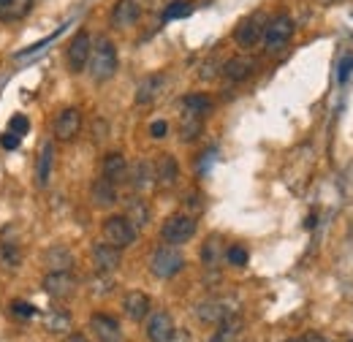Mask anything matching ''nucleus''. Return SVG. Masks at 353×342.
Masks as SVG:
<instances>
[{
	"label": "nucleus",
	"mask_w": 353,
	"mask_h": 342,
	"mask_svg": "<svg viewBox=\"0 0 353 342\" xmlns=\"http://www.w3.org/2000/svg\"><path fill=\"white\" fill-rule=\"evenodd\" d=\"M117 66H120V60H117L114 43L109 41V39H101V41L92 46V52H90V63H88L90 77L95 82H109L117 74Z\"/></svg>",
	"instance_id": "obj_1"
},
{
	"label": "nucleus",
	"mask_w": 353,
	"mask_h": 342,
	"mask_svg": "<svg viewBox=\"0 0 353 342\" xmlns=\"http://www.w3.org/2000/svg\"><path fill=\"white\" fill-rule=\"evenodd\" d=\"M182 269H185V256L179 253L176 245H161L150 258V272L161 280H172Z\"/></svg>",
	"instance_id": "obj_2"
},
{
	"label": "nucleus",
	"mask_w": 353,
	"mask_h": 342,
	"mask_svg": "<svg viewBox=\"0 0 353 342\" xmlns=\"http://www.w3.org/2000/svg\"><path fill=\"white\" fill-rule=\"evenodd\" d=\"M103 242H106V245H114V248H120V250L131 248L133 242H136V228H133V223L125 214H112V217H106V220H103Z\"/></svg>",
	"instance_id": "obj_3"
},
{
	"label": "nucleus",
	"mask_w": 353,
	"mask_h": 342,
	"mask_svg": "<svg viewBox=\"0 0 353 342\" xmlns=\"http://www.w3.org/2000/svg\"><path fill=\"white\" fill-rule=\"evenodd\" d=\"M196 228H199L196 217H190V214H172V217L163 223V228H161V239H163L166 245H176V248H179V245H185V242L193 239Z\"/></svg>",
	"instance_id": "obj_4"
},
{
	"label": "nucleus",
	"mask_w": 353,
	"mask_h": 342,
	"mask_svg": "<svg viewBox=\"0 0 353 342\" xmlns=\"http://www.w3.org/2000/svg\"><path fill=\"white\" fill-rule=\"evenodd\" d=\"M294 30H296L294 19H291L288 14H277V17L264 28L266 52H280V49H285L288 41L294 39Z\"/></svg>",
	"instance_id": "obj_5"
},
{
	"label": "nucleus",
	"mask_w": 353,
	"mask_h": 342,
	"mask_svg": "<svg viewBox=\"0 0 353 342\" xmlns=\"http://www.w3.org/2000/svg\"><path fill=\"white\" fill-rule=\"evenodd\" d=\"M44 291L52 296V299H71L79 288V280L71 274V272H46L44 277Z\"/></svg>",
	"instance_id": "obj_6"
},
{
	"label": "nucleus",
	"mask_w": 353,
	"mask_h": 342,
	"mask_svg": "<svg viewBox=\"0 0 353 342\" xmlns=\"http://www.w3.org/2000/svg\"><path fill=\"white\" fill-rule=\"evenodd\" d=\"M90 52H92V41H90V36L85 30H79V33L71 39L68 49H65V63H68V68H71L74 74H82V71L88 68Z\"/></svg>",
	"instance_id": "obj_7"
},
{
	"label": "nucleus",
	"mask_w": 353,
	"mask_h": 342,
	"mask_svg": "<svg viewBox=\"0 0 353 342\" xmlns=\"http://www.w3.org/2000/svg\"><path fill=\"white\" fill-rule=\"evenodd\" d=\"M90 329L92 334L98 337V342H125L123 334V326L114 315H106V312H92L90 315Z\"/></svg>",
	"instance_id": "obj_8"
},
{
	"label": "nucleus",
	"mask_w": 353,
	"mask_h": 342,
	"mask_svg": "<svg viewBox=\"0 0 353 342\" xmlns=\"http://www.w3.org/2000/svg\"><path fill=\"white\" fill-rule=\"evenodd\" d=\"M54 139L57 141H74L82 130V112L77 106H68L63 109L57 117H54Z\"/></svg>",
	"instance_id": "obj_9"
},
{
	"label": "nucleus",
	"mask_w": 353,
	"mask_h": 342,
	"mask_svg": "<svg viewBox=\"0 0 353 342\" xmlns=\"http://www.w3.org/2000/svg\"><path fill=\"white\" fill-rule=\"evenodd\" d=\"M176 334L174 318L166 310H158L147 321V340L150 342H172Z\"/></svg>",
	"instance_id": "obj_10"
},
{
	"label": "nucleus",
	"mask_w": 353,
	"mask_h": 342,
	"mask_svg": "<svg viewBox=\"0 0 353 342\" xmlns=\"http://www.w3.org/2000/svg\"><path fill=\"white\" fill-rule=\"evenodd\" d=\"M196 315L201 323H210V326H221L223 321L234 318V307L225 299H207L196 307Z\"/></svg>",
	"instance_id": "obj_11"
},
{
	"label": "nucleus",
	"mask_w": 353,
	"mask_h": 342,
	"mask_svg": "<svg viewBox=\"0 0 353 342\" xmlns=\"http://www.w3.org/2000/svg\"><path fill=\"white\" fill-rule=\"evenodd\" d=\"M264 19L256 14V17H248V19H242L239 25H236V30H234V41L239 43L242 49H250V46H256V43L264 39Z\"/></svg>",
	"instance_id": "obj_12"
},
{
	"label": "nucleus",
	"mask_w": 353,
	"mask_h": 342,
	"mask_svg": "<svg viewBox=\"0 0 353 342\" xmlns=\"http://www.w3.org/2000/svg\"><path fill=\"white\" fill-rule=\"evenodd\" d=\"M92 263H95V269H98L101 274L114 272V269L123 263V250H120V248H114V245L101 242V245H95V248H92Z\"/></svg>",
	"instance_id": "obj_13"
},
{
	"label": "nucleus",
	"mask_w": 353,
	"mask_h": 342,
	"mask_svg": "<svg viewBox=\"0 0 353 342\" xmlns=\"http://www.w3.org/2000/svg\"><path fill=\"white\" fill-rule=\"evenodd\" d=\"M90 199H92V204H95V207L109 210V207H114V204H117V185H114V182H109L106 177H98V179L90 185Z\"/></svg>",
	"instance_id": "obj_14"
},
{
	"label": "nucleus",
	"mask_w": 353,
	"mask_h": 342,
	"mask_svg": "<svg viewBox=\"0 0 353 342\" xmlns=\"http://www.w3.org/2000/svg\"><path fill=\"white\" fill-rule=\"evenodd\" d=\"M52 171H54V141L49 139V141L41 144L39 158H36V185H39V188H46V185H49Z\"/></svg>",
	"instance_id": "obj_15"
},
{
	"label": "nucleus",
	"mask_w": 353,
	"mask_h": 342,
	"mask_svg": "<svg viewBox=\"0 0 353 342\" xmlns=\"http://www.w3.org/2000/svg\"><path fill=\"white\" fill-rule=\"evenodd\" d=\"M139 14H141V8H139L136 0H117L114 8H112V25H114L117 30L131 28V25L139 22Z\"/></svg>",
	"instance_id": "obj_16"
},
{
	"label": "nucleus",
	"mask_w": 353,
	"mask_h": 342,
	"mask_svg": "<svg viewBox=\"0 0 353 342\" xmlns=\"http://www.w3.org/2000/svg\"><path fill=\"white\" fill-rule=\"evenodd\" d=\"M41 261H44V266L49 272H71L74 269V253L68 248H63V245L46 248Z\"/></svg>",
	"instance_id": "obj_17"
},
{
	"label": "nucleus",
	"mask_w": 353,
	"mask_h": 342,
	"mask_svg": "<svg viewBox=\"0 0 353 342\" xmlns=\"http://www.w3.org/2000/svg\"><path fill=\"white\" fill-rule=\"evenodd\" d=\"M152 169H155V185H161V188H174L176 185V179H179V163H176L172 155H161Z\"/></svg>",
	"instance_id": "obj_18"
},
{
	"label": "nucleus",
	"mask_w": 353,
	"mask_h": 342,
	"mask_svg": "<svg viewBox=\"0 0 353 342\" xmlns=\"http://www.w3.org/2000/svg\"><path fill=\"white\" fill-rule=\"evenodd\" d=\"M101 171H103V177H106L109 182L117 185V182H123V179L128 177V161H125L123 152H109V155H103Z\"/></svg>",
	"instance_id": "obj_19"
},
{
	"label": "nucleus",
	"mask_w": 353,
	"mask_h": 342,
	"mask_svg": "<svg viewBox=\"0 0 353 342\" xmlns=\"http://www.w3.org/2000/svg\"><path fill=\"white\" fill-rule=\"evenodd\" d=\"M150 307H152V301L147 294H141V291H131L125 299H123V310H125V315L131 318V321H144L147 315H150Z\"/></svg>",
	"instance_id": "obj_20"
},
{
	"label": "nucleus",
	"mask_w": 353,
	"mask_h": 342,
	"mask_svg": "<svg viewBox=\"0 0 353 342\" xmlns=\"http://www.w3.org/2000/svg\"><path fill=\"white\" fill-rule=\"evenodd\" d=\"M166 85V77L163 74H150V77H144L141 82H139V90H136V103H152L158 95H161V90Z\"/></svg>",
	"instance_id": "obj_21"
},
{
	"label": "nucleus",
	"mask_w": 353,
	"mask_h": 342,
	"mask_svg": "<svg viewBox=\"0 0 353 342\" xmlns=\"http://www.w3.org/2000/svg\"><path fill=\"white\" fill-rule=\"evenodd\" d=\"M253 68H256L253 60H248V57H231V60L223 63L221 71L228 82H245V79L253 74Z\"/></svg>",
	"instance_id": "obj_22"
},
{
	"label": "nucleus",
	"mask_w": 353,
	"mask_h": 342,
	"mask_svg": "<svg viewBox=\"0 0 353 342\" xmlns=\"http://www.w3.org/2000/svg\"><path fill=\"white\" fill-rule=\"evenodd\" d=\"M33 11V0H0V22H19Z\"/></svg>",
	"instance_id": "obj_23"
},
{
	"label": "nucleus",
	"mask_w": 353,
	"mask_h": 342,
	"mask_svg": "<svg viewBox=\"0 0 353 342\" xmlns=\"http://www.w3.org/2000/svg\"><path fill=\"white\" fill-rule=\"evenodd\" d=\"M182 112L188 114H196V117H204L212 112V98L210 95H201V92H193V95H185L182 98Z\"/></svg>",
	"instance_id": "obj_24"
},
{
	"label": "nucleus",
	"mask_w": 353,
	"mask_h": 342,
	"mask_svg": "<svg viewBox=\"0 0 353 342\" xmlns=\"http://www.w3.org/2000/svg\"><path fill=\"white\" fill-rule=\"evenodd\" d=\"M125 217L131 220L136 231H139V228H144V225L150 223V204H147L144 199L133 196L131 201H128V212H125Z\"/></svg>",
	"instance_id": "obj_25"
},
{
	"label": "nucleus",
	"mask_w": 353,
	"mask_h": 342,
	"mask_svg": "<svg viewBox=\"0 0 353 342\" xmlns=\"http://www.w3.org/2000/svg\"><path fill=\"white\" fill-rule=\"evenodd\" d=\"M44 329L49 334H65L71 329V315L63 310H49L44 315Z\"/></svg>",
	"instance_id": "obj_26"
},
{
	"label": "nucleus",
	"mask_w": 353,
	"mask_h": 342,
	"mask_svg": "<svg viewBox=\"0 0 353 342\" xmlns=\"http://www.w3.org/2000/svg\"><path fill=\"white\" fill-rule=\"evenodd\" d=\"M204 130V117H196V114H188L182 112V123H179V136L182 141H196Z\"/></svg>",
	"instance_id": "obj_27"
},
{
	"label": "nucleus",
	"mask_w": 353,
	"mask_h": 342,
	"mask_svg": "<svg viewBox=\"0 0 353 342\" xmlns=\"http://www.w3.org/2000/svg\"><path fill=\"white\" fill-rule=\"evenodd\" d=\"M210 342H242V323L228 318L218 326V332L210 337Z\"/></svg>",
	"instance_id": "obj_28"
},
{
	"label": "nucleus",
	"mask_w": 353,
	"mask_h": 342,
	"mask_svg": "<svg viewBox=\"0 0 353 342\" xmlns=\"http://www.w3.org/2000/svg\"><path fill=\"white\" fill-rule=\"evenodd\" d=\"M131 182H133V188H136V190H147V188L155 182V169H152L147 161H139V163L133 166Z\"/></svg>",
	"instance_id": "obj_29"
},
{
	"label": "nucleus",
	"mask_w": 353,
	"mask_h": 342,
	"mask_svg": "<svg viewBox=\"0 0 353 342\" xmlns=\"http://www.w3.org/2000/svg\"><path fill=\"white\" fill-rule=\"evenodd\" d=\"M22 263V250L17 242H3L0 245V266L3 269H19Z\"/></svg>",
	"instance_id": "obj_30"
},
{
	"label": "nucleus",
	"mask_w": 353,
	"mask_h": 342,
	"mask_svg": "<svg viewBox=\"0 0 353 342\" xmlns=\"http://www.w3.org/2000/svg\"><path fill=\"white\" fill-rule=\"evenodd\" d=\"M221 256H225L221 237H210L207 245H204V250H201V261H204L207 266H215V263L221 261Z\"/></svg>",
	"instance_id": "obj_31"
},
{
	"label": "nucleus",
	"mask_w": 353,
	"mask_h": 342,
	"mask_svg": "<svg viewBox=\"0 0 353 342\" xmlns=\"http://www.w3.org/2000/svg\"><path fill=\"white\" fill-rule=\"evenodd\" d=\"M190 14H193V6H190L188 0H174V3L166 6V11H163V22L185 19V17H190Z\"/></svg>",
	"instance_id": "obj_32"
},
{
	"label": "nucleus",
	"mask_w": 353,
	"mask_h": 342,
	"mask_svg": "<svg viewBox=\"0 0 353 342\" xmlns=\"http://www.w3.org/2000/svg\"><path fill=\"white\" fill-rule=\"evenodd\" d=\"M225 261L231 263V266H236V269H242V266H248V261H250V256H248V250L242 248V245H231V248H225Z\"/></svg>",
	"instance_id": "obj_33"
},
{
	"label": "nucleus",
	"mask_w": 353,
	"mask_h": 342,
	"mask_svg": "<svg viewBox=\"0 0 353 342\" xmlns=\"http://www.w3.org/2000/svg\"><path fill=\"white\" fill-rule=\"evenodd\" d=\"M351 74H353V49H348V52L343 54V60H340V71H337L340 85H345V82L351 79Z\"/></svg>",
	"instance_id": "obj_34"
},
{
	"label": "nucleus",
	"mask_w": 353,
	"mask_h": 342,
	"mask_svg": "<svg viewBox=\"0 0 353 342\" xmlns=\"http://www.w3.org/2000/svg\"><path fill=\"white\" fill-rule=\"evenodd\" d=\"M11 312L14 315H19V318H33L36 315V307L33 304H28V301H11Z\"/></svg>",
	"instance_id": "obj_35"
},
{
	"label": "nucleus",
	"mask_w": 353,
	"mask_h": 342,
	"mask_svg": "<svg viewBox=\"0 0 353 342\" xmlns=\"http://www.w3.org/2000/svg\"><path fill=\"white\" fill-rule=\"evenodd\" d=\"M28 128H30V123H28V117H25V114L11 117V123H8V130H11V133H17V136H25Z\"/></svg>",
	"instance_id": "obj_36"
},
{
	"label": "nucleus",
	"mask_w": 353,
	"mask_h": 342,
	"mask_svg": "<svg viewBox=\"0 0 353 342\" xmlns=\"http://www.w3.org/2000/svg\"><path fill=\"white\" fill-rule=\"evenodd\" d=\"M166 133H169V123H166V120H155V123L150 125V136H152V139H163Z\"/></svg>",
	"instance_id": "obj_37"
},
{
	"label": "nucleus",
	"mask_w": 353,
	"mask_h": 342,
	"mask_svg": "<svg viewBox=\"0 0 353 342\" xmlns=\"http://www.w3.org/2000/svg\"><path fill=\"white\" fill-rule=\"evenodd\" d=\"M19 141H22V136H17V133H11V130H8V133L0 139V147H3V150H17V147H19Z\"/></svg>",
	"instance_id": "obj_38"
},
{
	"label": "nucleus",
	"mask_w": 353,
	"mask_h": 342,
	"mask_svg": "<svg viewBox=\"0 0 353 342\" xmlns=\"http://www.w3.org/2000/svg\"><path fill=\"white\" fill-rule=\"evenodd\" d=\"M63 342H90L88 337H85V334H79V332H74V334H68V337H65V340Z\"/></svg>",
	"instance_id": "obj_39"
},
{
	"label": "nucleus",
	"mask_w": 353,
	"mask_h": 342,
	"mask_svg": "<svg viewBox=\"0 0 353 342\" xmlns=\"http://www.w3.org/2000/svg\"><path fill=\"white\" fill-rule=\"evenodd\" d=\"M299 342H326L323 337H318V334H307V337H302Z\"/></svg>",
	"instance_id": "obj_40"
},
{
	"label": "nucleus",
	"mask_w": 353,
	"mask_h": 342,
	"mask_svg": "<svg viewBox=\"0 0 353 342\" xmlns=\"http://www.w3.org/2000/svg\"><path fill=\"white\" fill-rule=\"evenodd\" d=\"M285 342H299V340H285Z\"/></svg>",
	"instance_id": "obj_41"
},
{
	"label": "nucleus",
	"mask_w": 353,
	"mask_h": 342,
	"mask_svg": "<svg viewBox=\"0 0 353 342\" xmlns=\"http://www.w3.org/2000/svg\"><path fill=\"white\" fill-rule=\"evenodd\" d=\"M326 3H334V0H326Z\"/></svg>",
	"instance_id": "obj_42"
}]
</instances>
